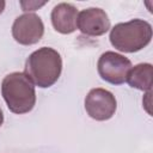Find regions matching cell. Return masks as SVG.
Wrapping results in <instances>:
<instances>
[{"mask_svg":"<svg viewBox=\"0 0 153 153\" xmlns=\"http://www.w3.org/2000/svg\"><path fill=\"white\" fill-rule=\"evenodd\" d=\"M2 123H4V114H2V110L0 109V127L2 126Z\"/></svg>","mask_w":153,"mask_h":153,"instance_id":"12","label":"cell"},{"mask_svg":"<svg viewBox=\"0 0 153 153\" xmlns=\"http://www.w3.org/2000/svg\"><path fill=\"white\" fill-rule=\"evenodd\" d=\"M5 6H6V2H5L4 0H0V14L4 12V10H5Z\"/></svg>","mask_w":153,"mask_h":153,"instance_id":"11","label":"cell"},{"mask_svg":"<svg viewBox=\"0 0 153 153\" xmlns=\"http://www.w3.org/2000/svg\"><path fill=\"white\" fill-rule=\"evenodd\" d=\"M44 33V24L35 13H24L17 17L12 25V36L23 45H32L41 41Z\"/></svg>","mask_w":153,"mask_h":153,"instance_id":"6","label":"cell"},{"mask_svg":"<svg viewBox=\"0 0 153 153\" xmlns=\"http://www.w3.org/2000/svg\"><path fill=\"white\" fill-rule=\"evenodd\" d=\"M78 10L74 5L68 2L57 4L50 14L51 24L54 29L62 33L68 35L76 30V18H78Z\"/></svg>","mask_w":153,"mask_h":153,"instance_id":"8","label":"cell"},{"mask_svg":"<svg viewBox=\"0 0 153 153\" xmlns=\"http://www.w3.org/2000/svg\"><path fill=\"white\" fill-rule=\"evenodd\" d=\"M117 109L115 96L102 87L92 88L85 98V110L87 115L96 121L110 120Z\"/></svg>","mask_w":153,"mask_h":153,"instance_id":"5","label":"cell"},{"mask_svg":"<svg viewBox=\"0 0 153 153\" xmlns=\"http://www.w3.org/2000/svg\"><path fill=\"white\" fill-rule=\"evenodd\" d=\"M131 67V62L128 57L115 51L103 53L97 62L99 76L112 85H121L126 82Z\"/></svg>","mask_w":153,"mask_h":153,"instance_id":"4","label":"cell"},{"mask_svg":"<svg viewBox=\"0 0 153 153\" xmlns=\"http://www.w3.org/2000/svg\"><path fill=\"white\" fill-rule=\"evenodd\" d=\"M130 87L140 91H151L153 81V66L151 63H139L130 68L127 80Z\"/></svg>","mask_w":153,"mask_h":153,"instance_id":"9","label":"cell"},{"mask_svg":"<svg viewBox=\"0 0 153 153\" xmlns=\"http://www.w3.org/2000/svg\"><path fill=\"white\" fill-rule=\"evenodd\" d=\"M111 45L122 53H136L147 47L152 39V25L143 19L118 23L110 30Z\"/></svg>","mask_w":153,"mask_h":153,"instance_id":"3","label":"cell"},{"mask_svg":"<svg viewBox=\"0 0 153 153\" xmlns=\"http://www.w3.org/2000/svg\"><path fill=\"white\" fill-rule=\"evenodd\" d=\"M62 72V59L57 50L42 47L29 55L25 62V75L33 85L47 88L53 86Z\"/></svg>","mask_w":153,"mask_h":153,"instance_id":"1","label":"cell"},{"mask_svg":"<svg viewBox=\"0 0 153 153\" xmlns=\"http://www.w3.org/2000/svg\"><path fill=\"white\" fill-rule=\"evenodd\" d=\"M47 4V1H35V0H29V1H20V6L22 10L24 12L30 13V11H36L39 7L44 6Z\"/></svg>","mask_w":153,"mask_h":153,"instance_id":"10","label":"cell"},{"mask_svg":"<svg viewBox=\"0 0 153 153\" xmlns=\"http://www.w3.org/2000/svg\"><path fill=\"white\" fill-rule=\"evenodd\" d=\"M1 94L13 114H27L36 104L35 85L23 72L10 73L2 79Z\"/></svg>","mask_w":153,"mask_h":153,"instance_id":"2","label":"cell"},{"mask_svg":"<svg viewBox=\"0 0 153 153\" xmlns=\"http://www.w3.org/2000/svg\"><path fill=\"white\" fill-rule=\"evenodd\" d=\"M76 29L86 36H102L110 30V19L104 10L90 7L78 13Z\"/></svg>","mask_w":153,"mask_h":153,"instance_id":"7","label":"cell"}]
</instances>
